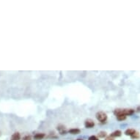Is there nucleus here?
<instances>
[{
    "label": "nucleus",
    "instance_id": "obj_1",
    "mask_svg": "<svg viewBox=\"0 0 140 140\" xmlns=\"http://www.w3.org/2000/svg\"><path fill=\"white\" fill-rule=\"evenodd\" d=\"M134 111H135L132 109H117L114 111V114L116 117L119 115L130 116L134 113Z\"/></svg>",
    "mask_w": 140,
    "mask_h": 140
},
{
    "label": "nucleus",
    "instance_id": "obj_2",
    "mask_svg": "<svg viewBox=\"0 0 140 140\" xmlns=\"http://www.w3.org/2000/svg\"><path fill=\"white\" fill-rule=\"evenodd\" d=\"M95 117H96V119L101 123H105L108 118L107 115L105 112H103V111H98V112H97L95 115Z\"/></svg>",
    "mask_w": 140,
    "mask_h": 140
},
{
    "label": "nucleus",
    "instance_id": "obj_3",
    "mask_svg": "<svg viewBox=\"0 0 140 140\" xmlns=\"http://www.w3.org/2000/svg\"><path fill=\"white\" fill-rule=\"evenodd\" d=\"M85 126L87 128H92L95 126V122L91 119H87L85 122Z\"/></svg>",
    "mask_w": 140,
    "mask_h": 140
},
{
    "label": "nucleus",
    "instance_id": "obj_4",
    "mask_svg": "<svg viewBox=\"0 0 140 140\" xmlns=\"http://www.w3.org/2000/svg\"><path fill=\"white\" fill-rule=\"evenodd\" d=\"M45 134L43 133H37L34 136V139L35 140H41L45 137Z\"/></svg>",
    "mask_w": 140,
    "mask_h": 140
},
{
    "label": "nucleus",
    "instance_id": "obj_5",
    "mask_svg": "<svg viewBox=\"0 0 140 140\" xmlns=\"http://www.w3.org/2000/svg\"><path fill=\"white\" fill-rule=\"evenodd\" d=\"M136 130H134V129H132V128H128V129H127L126 131H125V134L126 135V136H132L134 134H135V132H136Z\"/></svg>",
    "mask_w": 140,
    "mask_h": 140
},
{
    "label": "nucleus",
    "instance_id": "obj_6",
    "mask_svg": "<svg viewBox=\"0 0 140 140\" xmlns=\"http://www.w3.org/2000/svg\"><path fill=\"white\" fill-rule=\"evenodd\" d=\"M121 135H122V131L120 130H117V131H115L114 132L111 133L110 136L113 138H116V137H120Z\"/></svg>",
    "mask_w": 140,
    "mask_h": 140
},
{
    "label": "nucleus",
    "instance_id": "obj_7",
    "mask_svg": "<svg viewBox=\"0 0 140 140\" xmlns=\"http://www.w3.org/2000/svg\"><path fill=\"white\" fill-rule=\"evenodd\" d=\"M20 139H21V134L18 132L14 133L10 138V140H20Z\"/></svg>",
    "mask_w": 140,
    "mask_h": 140
},
{
    "label": "nucleus",
    "instance_id": "obj_8",
    "mask_svg": "<svg viewBox=\"0 0 140 140\" xmlns=\"http://www.w3.org/2000/svg\"><path fill=\"white\" fill-rule=\"evenodd\" d=\"M57 130L59 131V132H60V134H66V130H65V126L64 125H59V126H57Z\"/></svg>",
    "mask_w": 140,
    "mask_h": 140
},
{
    "label": "nucleus",
    "instance_id": "obj_9",
    "mask_svg": "<svg viewBox=\"0 0 140 140\" xmlns=\"http://www.w3.org/2000/svg\"><path fill=\"white\" fill-rule=\"evenodd\" d=\"M68 132L71 134H73V135H76V134H79L81 133V130L79 129V128H72V129H70L68 131Z\"/></svg>",
    "mask_w": 140,
    "mask_h": 140
},
{
    "label": "nucleus",
    "instance_id": "obj_10",
    "mask_svg": "<svg viewBox=\"0 0 140 140\" xmlns=\"http://www.w3.org/2000/svg\"><path fill=\"white\" fill-rule=\"evenodd\" d=\"M97 136L99 138H105L106 136V131H100L97 134Z\"/></svg>",
    "mask_w": 140,
    "mask_h": 140
},
{
    "label": "nucleus",
    "instance_id": "obj_11",
    "mask_svg": "<svg viewBox=\"0 0 140 140\" xmlns=\"http://www.w3.org/2000/svg\"><path fill=\"white\" fill-rule=\"evenodd\" d=\"M139 137H140V135H139V132L136 131L135 134L131 136V139H139Z\"/></svg>",
    "mask_w": 140,
    "mask_h": 140
},
{
    "label": "nucleus",
    "instance_id": "obj_12",
    "mask_svg": "<svg viewBox=\"0 0 140 140\" xmlns=\"http://www.w3.org/2000/svg\"><path fill=\"white\" fill-rule=\"evenodd\" d=\"M117 120L119 121H123L126 119V116H123V115H119V116H117Z\"/></svg>",
    "mask_w": 140,
    "mask_h": 140
},
{
    "label": "nucleus",
    "instance_id": "obj_13",
    "mask_svg": "<svg viewBox=\"0 0 140 140\" xmlns=\"http://www.w3.org/2000/svg\"><path fill=\"white\" fill-rule=\"evenodd\" d=\"M88 140H99V139L97 138L96 136H94V135H92V136H90L89 137Z\"/></svg>",
    "mask_w": 140,
    "mask_h": 140
},
{
    "label": "nucleus",
    "instance_id": "obj_14",
    "mask_svg": "<svg viewBox=\"0 0 140 140\" xmlns=\"http://www.w3.org/2000/svg\"><path fill=\"white\" fill-rule=\"evenodd\" d=\"M23 140H32V137L30 135H26L23 138Z\"/></svg>",
    "mask_w": 140,
    "mask_h": 140
},
{
    "label": "nucleus",
    "instance_id": "obj_15",
    "mask_svg": "<svg viewBox=\"0 0 140 140\" xmlns=\"http://www.w3.org/2000/svg\"><path fill=\"white\" fill-rule=\"evenodd\" d=\"M105 140H115V139L113 137H111V136H109L106 137Z\"/></svg>",
    "mask_w": 140,
    "mask_h": 140
},
{
    "label": "nucleus",
    "instance_id": "obj_16",
    "mask_svg": "<svg viewBox=\"0 0 140 140\" xmlns=\"http://www.w3.org/2000/svg\"><path fill=\"white\" fill-rule=\"evenodd\" d=\"M136 110H137V111H140V106H138Z\"/></svg>",
    "mask_w": 140,
    "mask_h": 140
},
{
    "label": "nucleus",
    "instance_id": "obj_17",
    "mask_svg": "<svg viewBox=\"0 0 140 140\" xmlns=\"http://www.w3.org/2000/svg\"><path fill=\"white\" fill-rule=\"evenodd\" d=\"M76 140H84V139H76Z\"/></svg>",
    "mask_w": 140,
    "mask_h": 140
}]
</instances>
